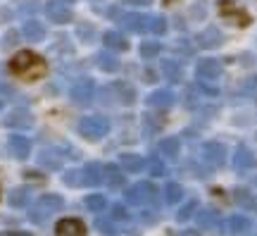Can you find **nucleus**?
I'll return each mask as SVG.
<instances>
[{"instance_id":"5","label":"nucleus","mask_w":257,"mask_h":236,"mask_svg":"<svg viewBox=\"0 0 257 236\" xmlns=\"http://www.w3.org/2000/svg\"><path fill=\"white\" fill-rule=\"evenodd\" d=\"M124 198H126L128 203H150V200L157 198V189L150 182H141V184H136L134 189H128Z\"/></svg>"},{"instance_id":"32","label":"nucleus","mask_w":257,"mask_h":236,"mask_svg":"<svg viewBox=\"0 0 257 236\" xmlns=\"http://www.w3.org/2000/svg\"><path fill=\"white\" fill-rule=\"evenodd\" d=\"M148 31H153V34H165L167 31V19L165 17H153L150 19V27Z\"/></svg>"},{"instance_id":"18","label":"nucleus","mask_w":257,"mask_h":236,"mask_svg":"<svg viewBox=\"0 0 257 236\" xmlns=\"http://www.w3.org/2000/svg\"><path fill=\"white\" fill-rule=\"evenodd\" d=\"M112 91H114L117 100L124 103V105H131V103L136 100V91H134V86H128V84H124V82L112 84Z\"/></svg>"},{"instance_id":"6","label":"nucleus","mask_w":257,"mask_h":236,"mask_svg":"<svg viewBox=\"0 0 257 236\" xmlns=\"http://www.w3.org/2000/svg\"><path fill=\"white\" fill-rule=\"evenodd\" d=\"M46 17L55 24H67V22H72V10L60 0H50V3H46Z\"/></svg>"},{"instance_id":"45","label":"nucleus","mask_w":257,"mask_h":236,"mask_svg":"<svg viewBox=\"0 0 257 236\" xmlns=\"http://www.w3.org/2000/svg\"><path fill=\"white\" fill-rule=\"evenodd\" d=\"M0 193H3V184H0Z\"/></svg>"},{"instance_id":"31","label":"nucleus","mask_w":257,"mask_h":236,"mask_svg":"<svg viewBox=\"0 0 257 236\" xmlns=\"http://www.w3.org/2000/svg\"><path fill=\"white\" fill-rule=\"evenodd\" d=\"M236 160H238V167H250V165H255V158L248 153V148H238Z\"/></svg>"},{"instance_id":"11","label":"nucleus","mask_w":257,"mask_h":236,"mask_svg":"<svg viewBox=\"0 0 257 236\" xmlns=\"http://www.w3.org/2000/svg\"><path fill=\"white\" fill-rule=\"evenodd\" d=\"M102 43L107 48V53H124L128 50V38L119 31H107L105 36H102Z\"/></svg>"},{"instance_id":"2","label":"nucleus","mask_w":257,"mask_h":236,"mask_svg":"<svg viewBox=\"0 0 257 236\" xmlns=\"http://www.w3.org/2000/svg\"><path fill=\"white\" fill-rule=\"evenodd\" d=\"M62 205H64L62 196H57V193H46V196H41V198L31 205V210H29V219L36 222V224H41V222H46L50 215L60 212Z\"/></svg>"},{"instance_id":"19","label":"nucleus","mask_w":257,"mask_h":236,"mask_svg":"<svg viewBox=\"0 0 257 236\" xmlns=\"http://www.w3.org/2000/svg\"><path fill=\"white\" fill-rule=\"evenodd\" d=\"M38 163L43 165L46 170H60V167H62V158H60L57 150L46 148V150H41V155H38Z\"/></svg>"},{"instance_id":"17","label":"nucleus","mask_w":257,"mask_h":236,"mask_svg":"<svg viewBox=\"0 0 257 236\" xmlns=\"http://www.w3.org/2000/svg\"><path fill=\"white\" fill-rule=\"evenodd\" d=\"M148 105L150 108H169V105H174V93L160 89L153 96H148Z\"/></svg>"},{"instance_id":"7","label":"nucleus","mask_w":257,"mask_h":236,"mask_svg":"<svg viewBox=\"0 0 257 236\" xmlns=\"http://www.w3.org/2000/svg\"><path fill=\"white\" fill-rule=\"evenodd\" d=\"M93 93H95V84H93L91 79H81V82H76L72 86L69 96H72L74 103H79V105H88V103L93 100Z\"/></svg>"},{"instance_id":"36","label":"nucleus","mask_w":257,"mask_h":236,"mask_svg":"<svg viewBox=\"0 0 257 236\" xmlns=\"http://www.w3.org/2000/svg\"><path fill=\"white\" fill-rule=\"evenodd\" d=\"M229 227H231V231H233V234H238V231H243V229L248 227V222H245L243 217H231L229 219Z\"/></svg>"},{"instance_id":"41","label":"nucleus","mask_w":257,"mask_h":236,"mask_svg":"<svg viewBox=\"0 0 257 236\" xmlns=\"http://www.w3.org/2000/svg\"><path fill=\"white\" fill-rule=\"evenodd\" d=\"M184 236H198V234H195V231H186Z\"/></svg>"},{"instance_id":"13","label":"nucleus","mask_w":257,"mask_h":236,"mask_svg":"<svg viewBox=\"0 0 257 236\" xmlns=\"http://www.w3.org/2000/svg\"><path fill=\"white\" fill-rule=\"evenodd\" d=\"M221 41H224V36H221L219 29L207 27V29H202V34L198 36V46L200 48H217V46H221Z\"/></svg>"},{"instance_id":"15","label":"nucleus","mask_w":257,"mask_h":236,"mask_svg":"<svg viewBox=\"0 0 257 236\" xmlns=\"http://www.w3.org/2000/svg\"><path fill=\"white\" fill-rule=\"evenodd\" d=\"M81 184H88V186H95V184H102V167L100 165L88 163L81 170Z\"/></svg>"},{"instance_id":"30","label":"nucleus","mask_w":257,"mask_h":236,"mask_svg":"<svg viewBox=\"0 0 257 236\" xmlns=\"http://www.w3.org/2000/svg\"><path fill=\"white\" fill-rule=\"evenodd\" d=\"M160 43H155V41H148V43H143V46H141V55H143V57H146V60H153V57H155V55H160Z\"/></svg>"},{"instance_id":"40","label":"nucleus","mask_w":257,"mask_h":236,"mask_svg":"<svg viewBox=\"0 0 257 236\" xmlns=\"http://www.w3.org/2000/svg\"><path fill=\"white\" fill-rule=\"evenodd\" d=\"M0 236H31V234H27V231H15V234H0Z\"/></svg>"},{"instance_id":"29","label":"nucleus","mask_w":257,"mask_h":236,"mask_svg":"<svg viewBox=\"0 0 257 236\" xmlns=\"http://www.w3.org/2000/svg\"><path fill=\"white\" fill-rule=\"evenodd\" d=\"M217 215L212 212V210H202L200 215H198V222H200V227L202 229H214L217 227Z\"/></svg>"},{"instance_id":"16","label":"nucleus","mask_w":257,"mask_h":236,"mask_svg":"<svg viewBox=\"0 0 257 236\" xmlns=\"http://www.w3.org/2000/svg\"><path fill=\"white\" fill-rule=\"evenodd\" d=\"M22 34H24V38L27 41H31V43H38V41H43L46 38V29H43V24L41 22H27L24 24V29H22Z\"/></svg>"},{"instance_id":"21","label":"nucleus","mask_w":257,"mask_h":236,"mask_svg":"<svg viewBox=\"0 0 257 236\" xmlns=\"http://www.w3.org/2000/svg\"><path fill=\"white\" fill-rule=\"evenodd\" d=\"M162 74H165L169 82H181L184 79V67L176 62V60H165L162 62Z\"/></svg>"},{"instance_id":"35","label":"nucleus","mask_w":257,"mask_h":236,"mask_svg":"<svg viewBox=\"0 0 257 236\" xmlns=\"http://www.w3.org/2000/svg\"><path fill=\"white\" fill-rule=\"evenodd\" d=\"M64 182H67V186H81V170L67 172L64 174Z\"/></svg>"},{"instance_id":"14","label":"nucleus","mask_w":257,"mask_h":236,"mask_svg":"<svg viewBox=\"0 0 257 236\" xmlns=\"http://www.w3.org/2000/svg\"><path fill=\"white\" fill-rule=\"evenodd\" d=\"M102 182L110 184L112 189H121L124 186V174L119 172L117 165H107V167H102Z\"/></svg>"},{"instance_id":"28","label":"nucleus","mask_w":257,"mask_h":236,"mask_svg":"<svg viewBox=\"0 0 257 236\" xmlns=\"http://www.w3.org/2000/svg\"><path fill=\"white\" fill-rule=\"evenodd\" d=\"M27 200H29L27 189H15L10 193V205H12V208H24Z\"/></svg>"},{"instance_id":"38","label":"nucleus","mask_w":257,"mask_h":236,"mask_svg":"<svg viewBox=\"0 0 257 236\" xmlns=\"http://www.w3.org/2000/svg\"><path fill=\"white\" fill-rule=\"evenodd\" d=\"M98 229H100V231H102L105 236H114V234H117V231H114V227H112L110 222H102V219L98 222Z\"/></svg>"},{"instance_id":"20","label":"nucleus","mask_w":257,"mask_h":236,"mask_svg":"<svg viewBox=\"0 0 257 236\" xmlns=\"http://www.w3.org/2000/svg\"><path fill=\"white\" fill-rule=\"evenodd\" d=\"M119 163H121V167H124L126 172H143V170H146V165H148L141 155H134V153L121 155Z\"/></svg>"},{"instance_id":"39","label":"nucleus","mask_w":257,"mask_h":236,"mask_svg":"<svg viewBox=\"0 0 257 236\" xmlns=\"http://www.w3.org/2000/svg\"><path fill=\"white\" fill-rule=\"evenodd\" d=\"M128 5H138V8H146V5H150L153 0H126Z\"/></svg>"},{"instance_id":"33","label":"nucleus","mask_w":257,"mask_h":236,"mask_svg":"<svg viewBox=\"0 0 257 236\" xmlns=\"http://www.w3.org/2000/svg\"><path fill=\"white\" fill-rule=\"evenodd\" d=\"M146 163H148L146 167L155 174V177H162V174H165V165H162V160H160V158H150V160H146Z\"/></svg>"},{"instance_id":"4","label":"nucleus","mask_w":257,"mask_h":236,"mask_svg":"<svg viewBox=\"0 0 257 236\" xmlns=\"http://www.w3.org/2000/svg\"><path fill=\"white\" fill-rule=\"evenodd\" d=\"M219 15L224 19H229V22H233L236 27H248L250 22V15L245 12L243 8H238L233 0H219Z\"/></svg>"},{"instance_id":"1","label":"nucleus","mask_w":257,"mask_h":236,"mask_svg":"<svg viewBox=\"0 0 257 236\" xmlns=\"http://www.w3.org/2000/svg\"><path fill=\"white\" fill-rule=\"evenodd\" d=\"M10 72L15 74V76H19V79H24V82H36L41 76H46L48 64L34 50H19L10 60Z\"/></svg>"},{"instance_id":"8","label":"nucleus","mask_w":257,"mask_h":236,"mask_svg":"<svg viewBox=\"0 0 257 236\" xmlns=\"http://www.w3.org/2000/svg\"><path fill=\"white\" fill-rule=\"evenodd\" d=\"M55 236H86V224L79 217H64L55 224Z\"/></svg>"},{"instance_id":"3","label":"nucleus","mask_w":257,"mask_h":236,"mask_svg":"<svg viewBox=\"0 0 257 236\" xmlns=\"http://www.w3.org/2000/svg\"><path fill=\"white\" fill-rule=\"evenodd\" d=\"M107 131H110V122L105 117H98V115L83 117L81 122H79V134H81L83 138H88V141H98V138H102Z\"/></svg>"},{"instance_id":"43","label":"nucleus","mask_w":257,"mask_h":236,"mask_svg":"<svg viewBox=\"0 0 257 236\" xmlns=\"http://www.w3.org/2000/svg\"><path fill=\"white\" fill-rule=\"evenodd\" d=\"M169 3H174V0H165V5H169Z\"/></svg>"},{"instance_id":"26","label":"nucleus","mask_w":257,"mask_h":236,"mask_svg":"<svg viewBox=\"0 0 257 236\" xmlns=\"http://www.w3.org/2000/svg\"><path fill=\"white\" fill-rule=\"evenodd\" d=\"M83 203H86V208L91 210V212H100V210L107 208V200H105V196H100V193H93V196H88Z\"/></svg>"},{"instance_id":"27","label":"nucleus","mask_w":257,"mask_h":236,"mask_svg":"<svg viewBox=\"0 0 257 236\" xmlns=\"http://www.w3.org/2000/svg\"><path fill=\"white\" fill-rule=\"evenodd\" d=\"M205 155H207L214 165L224 163V148H221L219 143H207V145H205Z\"/></svg>"},{"instance_id":"23","label":"nucleus","mask_w":257,"mask_h":236,"mask_svg":"<svg viewBox=\"0 0 257 236\" xmlns=\"http://www.w3.org/2000/svg\"><path fill=\"white\" fill-rule=\"evenodd\" d=\"M179 150H181L179 138H165V141L160 143V153H162V158H167V160H176V158H179Z\"/></svg>"},{"instance_id":"12","label":"nucleus","mask_w":257,"mask_h":236,"mask_svg":"<svg viewBox=\"0 0 257 236\" xmlns=\"http://www.w3.org/2000/svg\"><path fill=\"white\" fill-rule=\"evenodd\" d=\"M195 72H198L200 79H217V76L221 74V62L219 60H214V57H205V60L198 62Z\"/></svg>"},{"instance_id":"9","label":"nucleus","mask_w":257,"mask_h":236,"mask_svg":"<svg viewBox=\"0 0 257 236\" xmlns=\"http://www.w3.org/2000/svg\"><path fill=\"white\" fill-rule=\"evenodd\" d=\"M121 27L128 29V31H134V34H143V31H148V27H150V19H148L146 15H141V12H128V15L121 17Z\"/></svg>"},{"instance_id":"37","label":"nucleus","mask_w":257,"mask_h":236,"mask_svg":"<svg viewBox=\"0 0 257 236\" xmlns=\"http://www.w3.org/2000/svg\"><path fill=\"white\" fill-rule=\"evenodd\" d=\"M112 215H114V219H128V212L124 205H114V208H112Z\"/></svg>"},{"instance_id":"24","label":"nucleus","mask_w":257,"mask_h":236,"mask_svg":"<svg viewBox=\"0 0 257 236\" xmlns=\"http://www.w3.org/2000/svg\"><path fill=\"white\" fill-rule=\"evenodd\" d=\"M95 62L100 64V69H105V72H117V69L121 67L119 60H117V57H114L112 53H107V50L98 55V57H95Z\"/></svg>"},{"instance_id":"10","label":"nucleus","mask_w":257,"mask_h":236,"mask_svg":"<svg viewBox=\"0 0 257 236\" xmlns=\"http://www.w3.org/2000/svg\"><path fill=\"white\" fill-rule=\"evenodd\" d=\"M8 148H10V153L15 155L17 160H27L29 153H31V141L24 136H19V134H12L8 141Z\"/></svg>"},{"instance_id":"22","label":"nucleus","mask_w":257,"mask_h":236,"mask_svg":"<svg viewBox=\"0 0 257 236\" xmlns=\"http://www.w3.org/2000/svg\"><path fill=\"white\" fill-rule=\"evenodd\" d=\"M5 124H8V127H31V124H34V117L29 115L27 110H15V112L5 119Z\"/></svg>"},{"instance_id":"44","label":"nucleus","mask_w":257,"mask_h":236,"mask_svg":"<svg viewBox=\"0 0 257 236\" xmlns=\"http://www.w3.org/2000/svg\"><path fill=\"white\" fill-rule=\"evenodd\" d=\"M0 110H3V100H0Z\"/></svg>"},{"instance_id":"42","label":"nucleus","mask_w":257,"mask_h":236,"mask_svg":"<svg viewBox=\"0 0 257 236\" xmlns=\"http://www.w3.org/2000/svg\"><path fill=\"white\" fill-rule=\"evenodd\" d=\"M60 3H64V5H69V3H74V0H60Z\"/></svg>"},{"instance_id":"34","label":"nucleus","mask_w":257,"mask_h":236,"mask_svg":"<svg viewBox=\"0 0 257 236\" xmlns=\"http://www.w3.org/2000/svg\"><path fill=\"white\" fill-rule=\"evenodd\" d=\"M195 208H198V203H195V200H188L184 208L179 210V219H181V222H184V219H191V215L195 212Z\"/></svg>"},{"instance_id":"25","label":"nucleus","mask_w":257,"mask_h":236,"mask_svg":"<svg viewBox=\"0 0 257 236\" xmlns=\"http://www.w3.org/2000/svg\"><path fill=\"white\" fill-rule=\"evenodd\" d=\"M181 198H184V189H181V184H176V182L165 184V200L167 203H179Z\"/></svg>"}]
</instances>
